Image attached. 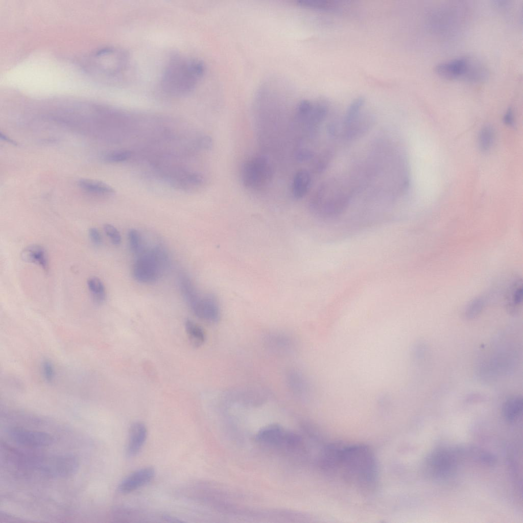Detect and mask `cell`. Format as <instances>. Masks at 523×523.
<instances>
[{
  "label": "cell",
  "instance_id": "obj_29",
  "mask_svg": "<svg viewBox=\"0 0 523 523\" xmlns=\"http://www.w3.org/2000/svg\"><path fill=\"white\" fill-rule=\"evenodd\" d=\"M128 240L131 250L137 255L141 251L144 246L139 232L135 229L129 230Z\"/></svg>",
  "mask_w": 523,
  "mask_h": 523
},
{
  "label": "cell",
  "instance_id": "obj_5",
  "mask_svg": "<svg viewBox=\"0 0 523 523\" xmlns=\"http://www.w3.org/2000/svg\"><path fill=\"white\" fill-rule=\"evenodd\" d=\"M77 459L71 456H41L34 455L29 468L44 474L66 477L72 474L78 468Z\"/></svg>",
  "mask_w": 523,
  "mask_h": 523
},
{
  "label": "cell",
  "instance_id": "obj_21",
  "mask_svg": "<svg viewBox=\"0 0 523 523\" xmlns=\"http://www.w3.org/2000/svg\"><path fill=\"white\" fill-rule=\"evenodd\" d=\"M79 186L82 189L92 193L111 195L115 193L114 189L108 184L102 181L83 179L78 181Z\"/></svg>",
  "mask_w": 523,
  "mask_h": 523
},
{
  "label": "cell",
  "instance_id": "obj_12",
  "mask_svg": "<svg viewBox=\"0 0 523 523\" xmlns=\"http://www.w3.org/2000/svg\"><path fill=\"white\" fill-rule=\"evenodd\" d=\"M191 310L197 317L210 323H217L221 317L218 301L212 294L202 295Z\"/></svg>",
  "mask_w": 523,
  "mask_h": 523
},
{
  "label": "cell",
  "instance_id": "obj_32",
  "mask_svg": "<svg viewBox=\"0 0 523 523\" xmlns=\"http://www.w3.org/2000/svg\"><path fill=\"white\" fill-rule=\"evenodd\" d=\"M42 372L44 378L49 382L53 381L55 372L52 363L49 361H45L42 364Z\"/></svg>",
  "mask_w": 523,
  "mask_h": 523
},
{
  "label": "cell",
  "instance_id": "obj_26",
  "mask_svg": "<svg viewBox=\"0 0 523 523\" xmlns=\"http://www.w3.org/2000/svg\"><path fill=\"white\" fill-rule=\"evenodd\" d=\"M494 138L493 129L490 126H486L481 130L479 137V145L483 151L489 150L492 146Z\"/></svg>",
  "mask_w": 523,
  "mask_h": 523
},
{
  "label": "cell",
  "instance_id": "obj_6",
  "mask_svg": "<svg viewBox=\"0 0 523 523\" xmlns=\"http://www.w3.org/2000/svg\"><path fill=\"white\" fill-rule=\"evenodd\" d=\"M255 439L265 445L289 450L300 449L303 445V440L299 435L287 431L277 424H269L262 428L256 434Z\"/></svg>",
  "mask_w": 523,
  "mask_h": 523
},
{
  "label": "cell",
  "instance_id": "obj_34",
  "mask_svg": "<svg viewBox=\"0 0 523 523\" xmlns=\"http://www.w3.org/2000/svg\"><path fill=\"white\" fill-rule=\"evenodd\" d=\"M198 144L200 147L204 150H210L212 147V140L209 136H203L199 138Z\"/></svg>",
  "mask_w": 523,
  "mask_h": 523
},
{
  "label": "cell",
  "instance_id": "obj_2",
  "mask_svg": "<svg viewBox=\"0 0 523 523\" xmlns=\"http://www.w3.org/2000/svg\"><path fill=\"white\" fill-rule=\"evenodd\" d=\"M204 70V64L198 59L179 56L174 57L163 73L162 89L172 96L188 94L201 80Z\"/></svg>",
  "mask_w": 523,
  "mask_h": 523
},
{
  "label": "cell",
  "instance_id": "obj_11",
  "mask_svg": "<svg viewBox=\"0 0 523 523\" xmlns=\"http://www.w3.org/2000/svg\"><path fill=\"white\" fill-rule=\"evenodd\" d=\"M470 60V57H459L438 63L436 65L435 70L438 75L446 79H461L464 80Z\"/></svg>",
  "mask_w": 523,
  "mask_h": 523
},
{
  "label": "cell",
  "instance_id": "obj_31",
  "mask_svg": "<svg viewBox=\"0 0 523 523\" xmlns=\"http://www.w3.org/2000/svg\"><path fill=\"white\" fill-rule=\"evenodd\" d=\"M104 230L114 245H118L121 244L122 241L121 235L118 230L114 226L111 224H106L104 225Z\"/></svg>",
  "mask_w": 523,
  "mask_h": 523
},
{
  "label": "cell",
  "instance_id": "obj_23",
  "mask_svg": "<svg viewBox=\"0 0 523 523\" xmlns=\"http://www.w3.org/2000/svg\"><path fill=\"white\" fill-rule=\"evenodd\" d=\"M87 286L90 292L93 301L101 304L106 299V290L102 281L98 277H90L87 280Z\"/></svg>",
  "mask_w": 523,
  "mask_h": 523
},
{
  "label": "cell",
  "instance_id": "obj_18",
  "mask_svg": "<svg viewBox=\"0 0 523 523\" xmlns=\"http://www.w3.org/2000/svg\"><path fill=\"white\" fill-rule=\"evenodd\" d=\"M311 176L306 170H300L295 174L292 183V192L294 198L300 199L308 193L311 184Z\"/></svg>",
  "mask_w": 523,
  "mask_h": 523
},
{
  "label": "cell",
  "instance_id": "obj_30",
  "mask_svg": "<svg viewBox=\"0 0 523 523\" xmlns=\"http://www.w3.org/2000/svg\"><path fill=\"white\" fill-rule=\"evenodd\" d=\"M332 157V152L330 149L324 151L316 161V170L319 172L323 171L329 164Z\"/></svg>",
  "mask_w": 523,
  "mask_h": 523
},
{
  "label": "cell",
  "instance_id": "obj_3",
  "mask_svg": "<svg viewBox=\"0 0 523 523\" xmlns=\"http://www.w3.org/2000/svg\"><path fill=\"white\" fill-rule=\"evenodd\" d=\"M351 191L348 185L339 179H330L319 186L310 202L311 210L324 218L336 217L348 206Z\"/></svg>",
  "mask_w": 523,
  "mask_h": 523
},
{
  "label": "cell",
  "instance_id": "obj_24",
  "mask_svg": "<svg viewBox=\"0 0 523 523\" xmlns=\"http://www.w3.org/2000/svg\"><path fill=\"white\" fill-rule=\"evenodd\" d=\"M364 103L365 99L363 97H358L353 100L346 111L343 120V127L349 125L360 116Z\"/></svg>",
  "mask_w": 523,
  "mask_h": 523
},
{
  "label": "cell",
  "instance_id": "obj_14",
  "mask_svg": "<svg viewBox=\"0 0 523 523\" xmlns=\"http://www.w3.org/2000/svg\"><path fill=\"white\" fill-rule=\"evenodd\" d=\"M147 435V429L142 422H135L131 425L126 448V453L129 457H134L140 451Z\"/></svg>",
  "mask_w": 523,
  "mask_h": 523
},
{
  "label": "cell",
  "instance_id": "obj_25",
  "mask_svg": "<svg viewBox=\"0 0 523 523\" xmlns=\"http://www.w3.org/2000/svg\"><path fill=\"white\" fill-rule=\"evenodd\" d=\"M297 3L302 7L319 10H329L338 6L335 1L325 0H301Z\"/></svg>",
  "mask_w": 523,
  "mask_h": 523
},
{
  "label": "cell",
  "instance_id": "obj_28",
  "mask_svg": "<svg viewBox=\"0 0 523 523\" xmlns=\"http://www.w3.org/2000/svg\"><path fill=\"white\" fill-rule=\"evenodd\" d=\"M132 155V153L128 150L121 149L111 151L105 154L104 159L110 162H121L126 161Z\"/></svg>",
  "mask_w": 523,
  "mask_h": 523
},
{
  "label": "cell",
  "instance_id": "obj_27",
  "mask_svg": "<svg viewBox=\"0 0 523 523\" xmlns=\"http://www.w3.org/2000/svg\"><path fill=\"white\" fill-rule=\"evenodd\" d=\"M484 303V299L482 297H478L473 299L467 305L465 311V318L471 319L477 317L482 311Z\"/></svg>",
  "mask_w": 523,
  "mask_h": 523
},
{
  "label": "cell",
  "instance_id": "obj_37",
  "mask_svg": "<svg viewBox=\"0 0 523 523\" xmlns=\"http://www.w3.org/2000/svg\"><path fill=\"white\" fill-rule=\"evenodd\" d=\"M0 137L2 139L7 141V142H9L12 144V145H17V142L12 140L11 138H9L5 134H3L2 132H1L0 134Z\"/></svg>",
  "mask_w": 523,
  "mask_h": 523
},
{
  "label": "cell",
  "instance_id": "obj_13",
  "mask_svg": "<svg viewBox=\"0 0 523 523\" xmlns=\"http://www.w3.org/2000/svg\"><path fill=\"white\" fill-rule=\"evenodd\" d=\"M155 471L151 467L142 468L126 477L118 486L123 493L132 492L150 482L154 477Z\"/></svg>",
  "mask_w": 523,
  "mask_h": 523
},
{
  "label": "cell",
  "instance_id": "obj_1",
  "mask_svg": "<svg viewBox=\"0 0 523 523\" xmlns=\"http://www.w3.org/2000/svg\"><path fill=\"white\" fill-rule=\"evenodd\" d=\"M318 463L327 474L338 478L361 493L369 494L377 486L376 457L365 445L340 442L324 445Z\"/></svg>",
  "mask_w": 523,
  "mask_h": 523
},
{
  "label": "cell",
  "instance_id": "obj_8",
  "mask_svg": "<svg viewBox=\"0 0 523 523\" xmlns=\"http://www.w3.org/2000/svg\"><path fill=\"white\" fill-rule=\"evenodd\" d=\"M100 70L109 78L116 77L127 68L128 55L122 50L106 49L98 53Z\"/></svg>",
  "mask_w": 523,
  "mask_h": 523
},
{
  "label": "cell",
  "instance_id": "obj_4",
  "mask_svg": "<svg viewBox=\"0 0 523 523\" xmlns=\"http://www.w3.org/2000/svg\"><path fill=\"white\" fill-rule=\"evenodd\" d=\"M133 267V275L137 281L152 283L157 281L169 266V259L165 250L160 245L145 248L138 254Z\"/></svg>",
  "mask_w": 523,
  "mask_h": 523
},
{
  "label": "cell",
  "instance_id": "obj_22",
  "mask_svg": "<svg viewBox=\"0 0 523 523\" xmlns=\"http://www.w3.org/2000/svg\"><path fill=\"white\" fill-rule=\"evenodd\" d=\"M184 326L188 338L191 344L197 347L203 345L206 337L202 328L191 320H186Z\"/></svg>",
  "mask_w": 523,
  "mask_h": 523
},
{
  "label": "cell",
  "instance_id": "obj_33",
  "mask_svg": "<svg viewBox=\"0 0 523 523\" xmlns=\"http://www.w3.org/2000/svg\"><path fill=\"white\" fill-rule=\"evenodd\" d=\"M88 235L91 241L96 245H100L102 242V236L99 231L94 227L89 229Z\"/></svg>",
  "mask_w": 523,
  "mask_h": 523
},
{
  "label": "cell",
  "instance_id": "obj_35",
  "mask_svg": "<svg viewBox=\"0 0 523 523\" xmlns=\"http://www.w3.org/2000/svg\"><path fill=\"white\" fill-rule=\"evenodd\" d=\"M313 152L307 149H303L297 153V158L300 161L308 160L313 157Z\"/></svg>",
  "mask_w": 523,
  "mask_h": 523
},
{
  "label": "cell",
  "instance_id": "obj_36",
  "mask_svg": "<svg viewBox=\"0 0 523 523\" xmlns=\"http://www.w3.org/2000/svg\"><path fill=\"white\" fill-rule=\"evenodd\" d=\"M504 121L508 125H511L513 124L514 122V115L513 111L511 108L509 109L507 111L504 116Z\"/></svg>",
  "mask_w": 523,
  "mask_h": 523
},
{
  "label": "cell",
  "instance_id": "obj_20",
  "mask_svg": "<svg viewBox=\"0 0 523 523\" xmlns=\"http://www.w3.org/2000/svg\"><path fill=\"white\" fill-rule=\"evenodd\" d=\"M522 410V399L519 396H513L508 398L503 407V414L509 421H514L521 414Z\"/></svg>",
  "mask_w": 523,
  "mask_h": 523
},
{
  "label": "cell",
  "instance_id": "obj_17",
  "mask_svg": "<svg viewBox=\"0 0 523 523\" xmlns=\"http://www.w3.org/2000/svg\"><path fill=\"white\" fill-rule=\"evenodd\" d=\"M179 288L188 306L192 310L200 298L199 293L190 277L185 273H181L178 278Z\"/></svg>",
  "mask_w": 523,
  "mask_h": 523
},
{
  "label": "cell",
  "instance_id": "obj_15",
  "mask_svg": "<svg viewBox=\"0 0 523 523\" xmlns=\"http://www.w3.org/2000/svg\"><path fill=\"white\" fill-rule=\"evenodd\" d=\"M373 120L369 117L360 116L349 125L343 127L342 137L346 140H352L363 136L372 127Z\"/></svg>",
  "mask_w": 523,
  "mask_h": 523
},
{
  "label": "cell",
  "instance_id": "obj_9",
  "mask_svg": "<svg viewBox=\"0 0 523 523\" xmlns=\"http://www.w3.org/2000/svg\"><path fill=\"white\" fill-rule=\"evenodd\" d=\"M426 469L435 477L443 478L454 471L456 460L451 453L444 450L431 454L426 459Z\"/></svg>",
  "mask_w": 523,
  "mask_h": 523
},
{
  "label": "cell",
  "instance_id": "obj_19",
  "mask_svg": "<svg viewBox=\"0 0 523 523\" xmlns=\"http://www.w3.org/2000/svg\"><path fill=\"white\" fill-rule=\"evenodd\" d=\"M506 299L507 307L510 311L515 312L518 310L522 300V282L520 279L514 281L510 286Z\"/></svg>",
  "mask_w": 523,
  "mask_h": 523
},
{
  "label": "cell",
  "instance_id": "obj_16",
  "mask_svg": "<svg viewBox=\"0 0 523 523\" xmlns=\"http://www.w3.org/2000/svg\"><path fill=\"white\" fill-rule=\"evenodd\" d=\"M21 257L26 262L37 264L44 270H48L46 252L41 246L32 245L27 247L22 251Z\"/></svg>",
  "mask_w": 523,
  "mask_h": 523
},
{
  "label": "cell",
  "instance_id": "obj_10",
  "mask_svg": "<svg viewBox=\"0 0 523 523\" xmlns=\"http://www.w3.org/2000/svg\"><path fill=\"white\" fill-rule=\"evenodd\" d=\"M10 438L19 444L30 447H42L51 445L54 440L48 433L13 427L9 431Z\"/></svg>",
  "mask_w": 523,
  "mask_h": 523
},
{
  "label": "cell",
  "instance_id": "obj_7",
  "mask_svg": "<svg viewBox=\"0 0 523 523\" xmlns=\"http://www.w3.org/2000/svg\"><path fill=\"white\" fill-rule=\"evenodd\" d=\"M272 175V168L268 158L263 156H257L244 163L242 169L241 179L246 187L258 189L268 184Z\"/></svg>",
  "mask_w": 523,
  "mask_h": 523
}]
</instances>
